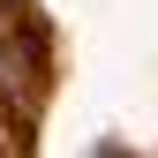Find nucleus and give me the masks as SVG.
Segmentation results:
<instances>
[]
</instances>
